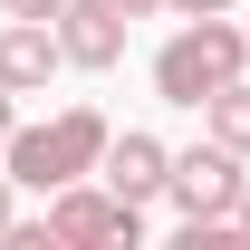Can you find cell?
<instances>
[{"instance_id": "10", "label": "cell", "mask_w": 250, "mask_h": 250, "mask_svg": "<svg viewBox=\"0 0 250 250\" xmlns=\"http://www.w3.org/2000/svg\"><path fill=\"white\" fill-rule=\"evenodd\" d=\"M164 10H183V20H221V10H241V0H164Z\"/></svg>"}, {"instance_id": "2", "label": "cell", "mask_w": 250, "mask_h": 250, "mask_svg": "<svg viewBox=\"0 0 250 250\" xmlns=\"http://www.w3.org/2000/svg\"><path fill=\"white\" fill-rule=\"evenodd\" d=\"M250 67V29L221 10V20H183V29L154 48V96L164 106H202L212 87H231Z\"/></svg>"}, {"instance_id": "8", "label": "cell", "mask_w": 250, "mask_h": 250, "mask_svg": "<svg viewBox=\"0 0 250 250\" xmlns=\"http://www.w3.org/2000/svg\"><path fill=\"white\" fill-rule=\"evenodd\" d=\"M192 116H202V135H212V145H231V154L250 164V87H241V77H231V87H212Z\"/></svg>"}, {"instance_id": "15", "label": "cell", "mask_w": 250, "mask_h": 250, "mask_svg": "<svg viewBox=\"0 0 250 250\" xmlns=\"http://www.w3.org/2000/svg\"><path fill=\"white\" fill-rule=\"evenodd\" d=\"M241 29H250V10H241Z\"/></svg>"}, {"instance_id": "13", "label": "cell", "mask_w": 250, "mask_h": 250, "mask_svg": "<svg viewBox=\"0 0 250 250\" xmlns=\"http://www.w3.org/2000/svg\"><path fill=\"white\" fill-rule=\"evenodd\" d=\"M10 125H20V106H10V87H0V145H10Z\"/></svg>"}, {"instance_id": "7", "label": "cell", "mask_w": 250, "mask_h": 250, "mask_svg": "<svg viewBox=\"0 0 250 250\" xmlns=\"http://www.w3.org/2000/svg\"><path fill=\"white\" fill-rule=\"evenodd\" d=\"M58 67L67 58H58V29H48V20H0V87L10 96H39Z\"/></svg>"}, {"instance_id": "12", "label": "cell", "mask_w": 250, "mask_h": 250, "mask_svg": "<svg viewBox=\"0 0 250 250\" xmlns=\"http://www.w3.org/2000/svg\"><path fill=\"white\" fill-rule=\"evenodd\" d=\"M231 221H241V241H250V173H241V202H231Z\"/></svg>"}, {"instance_id": "1", "label": "cell", "mask_w": 250, "mask_h": 250, "mask_svg": "<svg viewBox=\"0 0 250 250\" xmlns=\"http://www.w3.org/2000/svg\"><path fill=\"white\" fill-rule=\"evenodd\" d=\"M106 135H116V125L96 116V106H58L48 125H10L0 164H10V183H29V192H58V183H77V173H96Z\"/></svg>"}, {"instance_id": "5", "label": "cell", "mask_w": 250, "mask_h": 250, "mask_svg": "<svg viewBox=\"0 0 250 250\" xmlns=\"http://www.w3.org/2000/svg\"><path fill=\"white\" fill-rule=\"evenodd\" d=\"M164 164H173V145H154L145 125H125V135H106V154H96V183L125 192V202H164Z\"/></svg>"}, {"instance_id": "6", "label": "cell", "mask_w": 250, "mask_h": 250, "mask_svg": "<svg viewBox=\"0 0 250 250\" xmlns=\"http://www.w3.org/2000/svg\"><path fill=\"white\" fill-rule=\"evenodd\" d=\"M48 29H58V58L87 67V77L125 58V20L106 10V0H58V20H48Z\"/></svg>"}, {"instance_id": "4", "label": "cell", "mask_w": 250, "mask_h": 250, "mask_svg": "<svg viewBox=\"0 0 250 250\" xmlns=\"http://www.w3.org/2000/svg\"><path fill=\"white\" fill-rule=\"evenodd\" d=\"M164 202H173L183 221H231V202H241V154L212 145V135L183 145V154L164 164Z\"/></svg>"}, {"instance_id": "11", "label": "cell", "mask_w": 250, "mask_h": 250, "mask_svg": "<svg viewBox=\"0 0 250 250\" xmlns=\"http://www.w3.org/2000/svg\"><path fill=\"white\" fill-rule=\"evenodd\" d=\"M10 20H58V0H0Z\"/></svg>"}, {"instance_id": "14", "label": "cell", "mask_w": 250, "mask_h": 250, "mask_svg": "<svg viewBox=\"0 0 250 250\" xmlns=\"http://www.w3.org/2000/svg\"><path fill=\"white\" fill-rule=\"evenodd\" d=\"M10 221H20V212H10V173H0V231H10Z\"/></svg>"}, {"instance_id": "9", "label": "cell", "mask_w": 250, "mask_h": 250, "mask_svg": "<svg viewBox=\"0 0 250 250\" xmlns=\"http://www.w3.org/2000/svg\"><path fill=\"white\" fill-rule=\"evenodd\" d=\"M106 10H116L125 29H135V20H164V0H106Z\"/></svg>"}, {"instance_id": "3", "label": "cell", "mask_w": 250, "mask_h": 250, "mask_svg": "<svg viewBox=\"0 0 250 250\" xmlns=\"http://www.w3.org/2000/svg\"><path fill=\"white\" fill-rule=\"evenodd\" d=\"M48 241L58 250H135L145 241V202H125V192H106L96 173H77V183L48 192Z\"/></svg>"}]
</instances>
